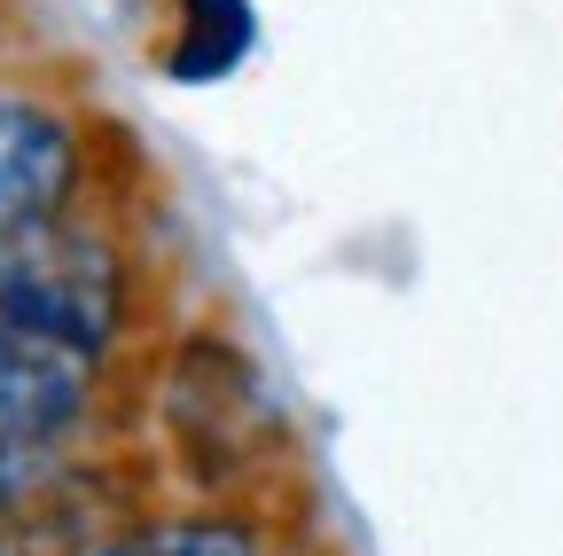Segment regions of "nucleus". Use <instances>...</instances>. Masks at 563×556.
Instances as JSON below:
<instances>
[{
  "label": "nucleus",
  "instance_id": "f257e3e1",
  "mask_svg": "<svg viewBox=\"0 0 563 556\" xmlns=\"http://www.w3.org/2000/svg\"><path fill=\"white\" fill-rule=\"evenodd\" d=\"M133 321V266L95 220L0 251V517L63 462Z\"/></svg>",
  "mask_w": 563,
  "mask_h": 556
},
{
  "label": "nucleus",
  "instance_id": "f03ea898",
  "mask_svg": "<svg viewBox=\"0 0 563 556\" xmlns=\"http://www.w3.org/2000/svg\"><path fill=\"white\" fill-rule=\"evenodd\" d=\"M87 188V126L55 95L0 87V251L79 212Z\"/></svg>",
  "mask_w": 563,
  "mask_h": 556
},
{
  "label": "nucleus",
  "instance_id": "7ed1b4c3",
  "mask_svg": "<svg viewBox=\"0 0 563 556\" xmlns=\"http://www.w3.org/2000/svg\"><path fill=\"white\" fill-rule=\"evenodd\" d=\"M87 556H266V517L228 510V502H188V510H157V517L118 525Z\"/></svg>",
  "mask_w": 563,
  "mask_h": 556
},
{
  "label": "nucleus",
  "instance_id": "20e7f679",
  "mask_svg": "<svg viewBox=\"0 0 563 556\" xmlns=\"http://www.w3.org/2000/svg\"><path fill=\"white\" fill-rule=\"evenodd\" d=\"M243 55H251V9L243 0H180V24H173V47H165V72L180 87L235 72Z\"/></svg>",
  "mask_w": 563,
  "mask_h": 556
},
{
  "label": "nucleus",
  "instance_id": "39448f33",
  "mask_svg": "<svg viewBox=\"0 0 563 556\" xmlns=\"http://www.w3.org/2000/svg\"><path fill=\"white\" fill-rule=\"evenodd\" d=\"M0 556H32V541H24V533H16L9 517H0Z\"/></svg>",
  "mask_w": 563,
  "mask_h": 556
}]
</instances>
